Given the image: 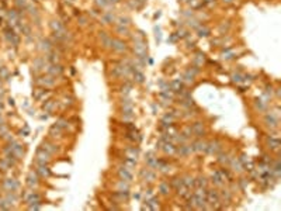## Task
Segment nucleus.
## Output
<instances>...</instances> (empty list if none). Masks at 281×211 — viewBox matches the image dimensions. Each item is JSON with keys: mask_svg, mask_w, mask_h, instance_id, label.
Returning a JSON list of instances; mask_svg holds the SVG:
<instances>
[{"mask_svg": "<svg viewBox=\"0 0 281 211\" xmlns=\"http://www.w3.org/2000/svg\"><path fill=\"white\" fill-rule=\"evenodd\" d=\"M205 200L207 203L211 205V208H221L219 204H221V198H219V193L217 190H207V196H205Z\"/></svg>", "mask_w": 281, "mask_h": 211, "instance_id": "f257e3e1", "label": "nucleus"}, {"mask_svg": "<svg viewBox=\"0 0 281 211\" xmlns=\"http://www.w3.org/2000/svg\"><path fill=\"white\" fill-rule=\"evenodd\" d=\"M221 151H222V142H221V141L214 139V141H211L209 144H207V149H205L207 154L217 155L218 152H221Z\"/></svg>", "mask_w": 281, "mask_h": 211, "instance_id": "f03ea898", "label": "nucleus"}, {"mask_svg": "<svg viewBox=\"0 0 281 211\" xmlns=\"http://www.w3.org/2000/svg\"><path fill=\"white\" fill-rule=\"evenodd\" d=\"M49 156H51V154H48L42 146L38 148V151H37V162L40 165H47L49 162Z\"/></svg>", "mask_w": 281, "mask_h": 211, "instance_id": "7ed1b4c3", "label": "nucleus"}, {"mask_svg": "<svg viewBox=\"0 0 281 211\" xmlns=\"http://www.w3.org/2000/svg\"><path fill=\"white\" fill-rule=\"evenodd\" d=\"M264 122H266V125H268L270 128H277V127H278V117H277L275 114L270 113L264 117Z\"/></svg>", "mask_w": 281, "mask_h": 211, "instance_id": "20e7f679", "label": "nucleus"}, {"mask_svg": "<svg viewBox=\"0 0 281 211\" xmlns=\"http://www.w3.org/2000/svg\"><path fill=\"white\" fill-rule=\"evenodd\" d=\"M191 130H193V134H195L198 138H202L204 135H205V130H204V124L200 121L194 122L193 125H191Z\"/></svg>", "mask_w": 281, "mask_h": 211, "instance_id": "39448f33", "label": "nucleus"}, {"mask_svg": "<svg viewBox=\"0 0 281 211\" xmlns=\"http://www.w3.org/2000/svg\"><path fill=\"white\" fill-rule=\"evenodd\" d=\"M111 48L114 49V51H117V52H124V51H127V49H128V47H127V44H125L124 41L117 40V38H112Z\"/></svg>", "mask_w": 281, "mask_h": 211, "instance_id": "423d86ee", "label": "nucleus"}, {"mask_svg": "<svg viewBox=\"0 0 281 211\" xmlns=\"http://www.w3.org/2000/svg\"><path fill=\"white\" fill-rule=\"evenodd\" d=\"M3 186H4V189H6L7 191H16L17 189L20 187V184H18V182L14 180V179H6L4 183H3Z\"/></svg>", "mask_w": 281, "mask_h": 211, "instance_id": "0eeeda50", "label": "nucleus"}, {"mask_svg": "<svg viewBox=\"0 0 281 211\" xmlns=\"http://www.w3.org/2000/svg\"><path fill=\"white\" fill-rule=\"evenodd\" d=\"M10 148H11V151L14 152L17 158L20 159V158H23V155H24V149H23V146L20 145L18 142H14V141H11V144H10Z\"/></svg>", "mask_w": 281, "mask_h": 211, "instance_id": "6e6552de", "label": "nucleus"}, {"mask_svg": "<svg viewBox=\"0 0 281 211\" xmlns=\"http://www.w3.org/2000/svg\"><path fill=\"white\" fill-rule=\"evenodd\" d=\"M48 73L51 76H59L63 73V68L59 64H51V66L48 68Z\"/></svg>", "mask_w": 281, "mask_h": 211, "instance_id": "1a4fd4ad", "label": "nucleus"}, {"mask_svg": "<svg viewBox=\"0 0 281 211\" xmlns=\"http://www.w3.org/2000/svg\"><path fill=\"white\" fill-rule=\"evenodd\" d=\"M176 152L180 156H188V155L193 152V149H191V145H184V144H181V145H179L176 148Z\"/></svg>", "mask_w": 281, "mask_h": 211, "instance_id": "9d476101", "label": "nucleus"}, {"mask_svg": "<svg viewBox=\"0 0 281 211\" xmlns=\"http://www.w3.org/2000/svg\"><path fill=\"white\" fill-rule=\"evenodd\" d=\"M191 149H193V152H205L207 142H204L202 139H198V141H195L193 145H191Z\"/></svg>", "mask_w": 281, "mask_h": 211, "instance_id": "9b49d317", "label": "nucleus"}, {"mask_svg": "<svg viewBox=\"0 0 281 211\" xmlns=\"http://www.w3.org/2000/svg\"><path fill=\"white\" fill-rule=\"evenodd\" d=\"M118 176H120L122 180H125V182H131V180H132V175H131L128 168H125V166L118 169Z\"/></svg>", "mask_w": 281, "mask_h": 211, "instance_id": "f8f14e48", "label": "nucleus"}, {"mask_svg": "<svg viewBox=\"0 0 281 211\" xmlns=\"http://www.w3.org/2000/svg\"><path fill=\"white\" fill-rule=\"evenodd\" d=\"M4 34H6V38H7L11 44H14V45H18V42H20V40H18V37H17L16 34H14V31L13 30H10V28H6L4 30Z\"/></svg>", "mask_w": 281, "mask_h": 211, "instance_id": "ddd939ff", "label": "nucleus"}, {"mask_svg": "<svg viewBox=\"0 0 281 211\" xmlns=\"http://www.w3.org/2000/svg\"><path fill=\"white\" fill-rule=\"evenodd\" d=\"M38 85H42V86H54L55 85V79L54 76H42L37 80Z\"/></svg>", "mask_w": 281, "mask_h": 211, "instance_id": "4468645a", "label": "nucleus"}, {"mask_svg": "<svg viewBox=\"0 0 281 211\" xmlns=\"http://www.w3.org/2000/svg\"><path fill=\"white\" fill-rule=\"evenodd\" d=\"M27 184H28V187H31V189L38 186V176H37V173L30 172V175H28V177H27Z\"/></svg>", "mask_w": 281, "mask_h": 211, "instance_id": "2eb2a0df", "label": "nucleus"}, {"mask_svg": "<svg viewBox=\"0 0 281 211\" xmlns=\"http://www.w3.org/2000/svg\"><path fill=\"white\" fill-rule=\"evenodd\" d=\"M100 38H101V41H103V45H104V48H111V45H112V37L107 35V33H100Z\"/></svg>", "mask_w": 281, "mask_h": 211, "instance_id": "dca6fc26", "label": "nucleus"}, {"mask_svg": "<svg viewBox=\"0 0 281 211\" xmlns=\"http://www.w3.org/2000/svg\"><path fill=\"white\" fill-rule=\"evenodd\" d=\"M211 179H212V183H214L215 186H222V184H224V180H222L221 175H219V170L212 172V175H211Z\"/></svg>", "mask_w": 281, "mask_h": 211, "instance_id": "f3484780", "label": "nucleus"}, {"mask_svg": "<svg viewBox=\"0 0 281 211\" xmlns=\"http://www.w3.org/2000/svg\"><path fill=\"white\" fill-rule=\"evenodd\" d=\"M61 132H62V128H61V127H59L56 122L54 124V125H52V127H51V128H49V135H51L52 138H55V137H59V135H61Z\"/></svg>", "mask_w": 281, "mask_h": 211, "instance_id": "a211bd4d", "label": "nucleus"}, {"mask_svg": "<svg viewBox=\"0 0 281 211\" xmlns=\"http://www.w3.org/2000/svg\"><path fill=\"white\" fill-rule=\"evenodd\" d=\"M37 175H40L42 177H47L51 175V170H49L48 166H45V165H40V168L37 169Z\"/></svg>", "mask_w": 281, "mask_h": 211, "instance_id": "6ab92c4d", "label": "nucleus"}, {"mask_svg": "<svg viewBox=\"0 0 281 211\" xmlns=\"http://www.w3.org/2000/svg\"><path fill=\"white\" fill-rule=\"evenodd\" d=\"M47 55H48L47 59H48L51 64H58V62H59V59H61V57H59V54H58V52H51V51H49V52H47Z\"/></svg>", "mask_w": 281, "mask_h": 211, "instance_id": "aec40b11", "label": "nucleus"}, {"mask_svg": "<svg viewBox=\"0 0 281 211\" xmlns=\"http://www.w3.org/2000/svg\"><path fill=\"white\" fill-rule=\"evenodd\" d=\"M162 149L165 151V154H173V152H176V146H174V144H172V142H165L163 146H162Z\"/></svg>", "mask_w": 281, "mask_h": 211, "instance_id": "412c9836", "label": "nucleus"}, {"mask_svg": "<svg viewBox=\"0 0 281 211\" xmlns=\"http://www.w3.org/2000/svg\"><path fill=\"white\" fill-rule=\"evenodd\" d=\"M135 165H137V159H135V158H132V156L124 158V166H125V168L131 169V168H134Z\"/></svg>", "mask_w": 281, "mask_h": 211, "instance_id": "4be33fe9", "label": "nucleus"}, {"mask_svg": "<svg viewBox=\"0 0 281 211\" xmlns=\"http://www.w3.org/2000/svg\"><path fill=\"white\" fill-rule=\"evenodd\" d=\"M51 27H52L54 33H62V31H65L63 25L61 24V21H58V20H54V21L51 23Z\"/></svg>", "mask_w": 281, "mask_h": 211, "instance_id": "5701e85b", "label": "nucleus"}, {"mask_svg": "<svg viewBox=\"0 0 281 211\" xmlns=\"http://www.w3.org/2000/svg\"><path fill=\"white\" fill-rule=\"evenodd\" d=\"M231 165H232V168H233V170L235 172L243 170V165H242V162L239 161V159H236V158H233L232 161H231Z\"/></svg>", "mask_w": 281, "mask_h": 211, "instance_id": "b1692460", "label": "nucleus"}, {"mask_svg": "<svg viewBox=\"0 0 281 211\" xmlns=\"http://www.w3.org/2000/svg\"><path fill=\"white\" fill-rule=\"evenodd\" d=\"M101 21H103L104 24H110V23H112V21H114V14H112L111 11L104 13V14L101 16Z\"/></svg>", "mask_w": 281, "mask_h": 211, "instance_id": "393cba45", "label": "nucleus"}, {"mask_svg": "<svg viewBox=\"0 0 281 211\" xmlns=\"http://www.w3.org/2000/svg\"><path fill=\"white\" fill-rule=\"evenodd\" d=\"M141 176H142V177H145V180H148V182H153V180H155V177H156V176H155V173H153V172H151V170H148V169H146V170H142V172H141Z\"/></svg>", "mask_w": 281, "mask_h": 211, "instance_id": "a878e982", "label": "nucleus"}, {"mask_svg": "<svg viewBox=\"0 0 281 211\" xmlns=\"http://www.w3.org/2000/svg\"><path fill=\"white\" fill-rule=\"evenodd\" d=\"M280 141L278 139H275V138H270L268 139V148L270 149H273V151H278L280 149Z\"/></svg>", "mask_w": 281, "mask_h": 211, "instance_id": "bb28decb", "label": "nucleus"}, {"mask_svg": "<svg viewBox=\"0 0 281 211\" xmlns=\"http://www.w3.org/2000/svg\"><path fill=\"white\" fill-rule=\"evenodd\" d=\"M219 198H221V200H224L225 203H229V201L232 200V194H231V191H229V190H222V191H221V194H219Z\"/></svg>", "mask_w": 281, "mask_h": 211, "instance_id": "cd10ccee", "label": "nucleus"}, {"mask_svg": "<svg viewBox=\"0 0 281 211\" xmlns=\"http://www.w3.org/2000/svg\"><path fill=\"white\" fill-rule=\"evenodd\" d=\"M41 146H42V148H44V149H45V151H47L48 154H51V155L54 154V152H56V151H58V148H56V146L54 145V144H49V142H44V144H42Z\"/></svg>", "mask_w": 281, "mask_h": 211, "instance_id": "c85d7f7f", "label": "nucleus"}, {"mask_svg": "<svg viewBox=\"0 0 281 211\" xmlns=\"http://www.w3.org/2000/svg\"><path fill=\"white\" fill-rule=\"evenodd\" d=\"M219 175H221V177H222V180H228V182H231L232 180V176H231V173L226 170L225 168H222V169H219Z\"/></svg>", "mask_w": 281, "mask_h": 211, "instance_id": "c756f323", "label": "nucleus"}, {"mask_svg": "<svg viewBox=\"0 0 281 211\" xmlns=\"http://www.w3.org/2000/svg\"><path fill=\"white\" fill-rule=\"evenodd\" d=\"M183 184L187 186L190 190H191V187L195 184V180H194V177H191V176H185V177L183 179Z\"/></svg>", "mask_w": 281, "mask_h": 211, "instance_id": "7c9ffc66", "label": "nucleus"}, {"mask_svg": "<svg viewBox=\"0 0 281 211\" xmlns=\"http://www.w3.org/2000/svg\"><path fill=\"white\" fill-rule=\"evenodd\" d=\"M195 184L197 187H202V189H207V184H208V180L204 177V176H200V177L195 180Z\"/></svg>", "mask_w": 281, "mask_h": 211, "instance_id": "2f4dec72", "label": "nucleus"}, {"mask_svg": "<svg viewBox=\"0 0 281 211\" xmlns=\"http://www.w3.org/2000/svg\"><path fill=\"white\" fill-rule=\"evenodd\" d=\"M209 28H207L205 25H200L198 27V37H208L209 35Z\"/></svg>", "mask_w": 281, "mask_h": 211, "instance_id": "473e14b6", "label": "nucleus"}, {"mask_svg": "<svg viewBox=\"0 0 281 211\" xmlns=\"http://www.w3.org/2000/svg\"><path fill=\"white\" fill-rule=\"evenodd\" d=\"M159 190H160V193L162 194H169V190H170V184H169L167 182H163V183H160V186H159Z\"/></svg>", "mask_w": 281, "mask_h": 211, "instance_id": "72a5a7b5", "label": "nucleus"}, {"mask_svg": "<svg viewBox=\"0 0 281 211\" xmlns=\"http://www.w3.org/2000/svg\"><path fill=\"white\" fill-rule=\"evenodd\" d=\"M170 87L173 89V92H179V90L183 89V85H181V80H174L170 83Z\"/></svg>", "mask_w": 281, "mask_h": 211, "instance_id": "f704fd0d", "label": "nucleus"}, {"mask_svg": "<svg viewBox=\"0 0 281 211\" xmlns=\"http://www.w3.org/2000/svg\"><path fill=\"white\" fill-rule=\"evenodd\" d=\"M134 78H135V82H137V83H144L145 82L144 73L139 72V71H135V72H134Z\"/></svg>", "mask_w": 281, "mask_h": 211, "instance_id": "c9c22d12", "label": "nucleus"}, {"mask_svg": "<svg viewBox=\"0 0 281 211\" xmlns=\"http://www.w3.org/2000/svg\"><path fill=\"white\" fill-rule=\"evenodd\" d=\"M41 45H42L41 48L44 49L45 52H49V51L52 49V44H51V41H49V40H44L42 42H41Z\"/></svg>", "mask_w": 281, "mask_h": 211, "instance_id": "e433bc0d", "label": "nucleus"}, {"mask_svg": "<svg viewBox=\"0 0 281 211\" xmlns=\"http://www.w3.org/2000/svg\"><path fill=\"white\" fill-rule=\"evenodd\" d=\"M255 104H256V108H259L260 111H263V110L267 108V101H263V100H260V99H257Z\"/></svg>", "mask_w": 281, "mask_h": 211, "instance_id": "4c0bfd02", "label": "nucleus"}, {"mask_svg": "<svg viewBox=\"0 0 281 211\" xmlns=\"http://www.w3.org/2000/svg\"><path fill=\"white\" fill-rule=\"evenodd\" d=\"M183 79H184L187 83H193V82H194V75H193V73H190L188 71H185L184 75H183Z\"/></svg>", "mask_w": 281, "mask_h": 211, "instance_id": "58836bf2", "label": "nucleus"}, {"mask_svg": "<svg viewBox=\"0 0 281 211\" xmlns=\"http://www.w3.org/2000/svg\"><path fill=\"white\" fill-rule=\"evenodd\" d=\"M117 33L121 34V35H127V37H128L129 30L127 28V27H124V25H118V27H117Z\"/></svg>", "mask_w": 281, "mask_h": 211, "instance_id": "ea45409f", "label": "nucleus"}, {"mask_svg": "<svg viewBox=\"0 0 281 211\" xmlns=\"http://www.w3.org/2000/svg\"><path fill=\"white\" fill-rule=\"evenodd\" d=\"M191 134H193V130H191V127H185L184 130H183V132H181V135H183L185 139L190 138V137H191Z\"/></svg>", "mask_w": 281, "mask_h": 211, "instance_id": "a19ab883", "label": "nucleus"}, {"mask_svg": "<svg viewBox=\"0 0 281 211\" xmlns=\"http://www.w3.org/2000/svg\"><path fill=\"white\" fill-rule=\"evenodd\" d=\"M10 169V165H8V162L6 161V159H1L0 161V170H3V172H6Z\"/></svg>", "mask_w": 281, "mask_h": 211, "instance_id": "79ce46f5", "label": "nucleus"}, {"mask_svg": "<svg viewBox=\"0 0 281 211\" xmlns=\"http://www.w3.org/2000/svg\"><path fill=\"white\" fill-rule=\"evenodd\" d=\"M128 154H131V155H132V158H135V159H137V156L139 155V148H138V146L129 148V149H128Z\"/></svg>", "mask_w": 281, "mask_h": 211, "instance_id": "37998d69", "label": "nucleus"}, {"mask_svg": "<svg viewBox=\"0 0 281 211\" xmlns=\"http://www.w3.org/2000/svg\"><path fill=\"white\" fill-rule=\"evenodd\" d=\"M180 184H183V179L181 177H174L173 180H172V186L174 187V189H177Z\"/></svg>", "mask_w": 281, "mask_h": 211, "instance_id": "c03bdc74", "label": "nucleus"}, {"mask_svg": "<svg viewBox=\"0 0 281 211\" xmlns=\"http://www.w3.org/2000/svg\"><path fill=\"white\" fill-rule=\"evenodd\" d=\"M243 80H245V79H243V76L239 75V73H235V75L232 76V82H233V83H242Z\"/></svg>", "mask_w": 281, "mask_h": 211, "instance_id": "a18cd8bd", "label": "nucleus"}, {"mask_svg": "<svg viewBox=\"0 0 281 211\" xmlns=\"http://www.w3.org/2000/svg\"><path fill=\"white\" fill-rule=\"evenodd\" d=\"M118 23H120V25H128L129 23H131V20H129L128 17L121 16V17H118Z\"/></svg>", "mask_w": 281, "mask_h": 211, "instance_id": "49530a36", "label": "nucleus"}, {"mask_svg": "<svg viewBox=\"0 0 281 211\" xmlns=\"http://www.w3.org/2000/svg\"><path fill=\"white\" fill-rule=\"evenodd\" d=\"M44 64H45V61H44V59H41V58H40V59H35V62H34V65H35L37 69H42V68L45 66Z\"/></svg>", "mask_w": 281, "mask_h": 211, "instance_id": "de8ad7c7", "label": "nucleus"}, {"mask_svg": "<svg viewBox=\"0 0 281 211\" xmlns=\"http://www.w3.org/2000/svg\"><path fill=\"white\" fill-rule=\"evenodd\" d=\"M56 124L62 128V130H65V128H68V121L65 120V118H59L58 121H56Z\"/></svg>", "mask_w": 281, "mask_h": 211, "instance_id": "09e8293b", "label": "nucleus"}, {"mask_svg": "<svg viewBox=\"0 0 281 211\" xmlns=\"http://www.w3.org/2000/svg\"><path fill=\"white\" fill-rule=\"evenodd\" d=\"M54 106H55V103H54L52 100H48L47 103H44L42 107H44V110H52V108H54Z\"/></svg>", "mask_w": 281, "mask_h": 211, "instance_id": "8fccbe9b", "label": "nucleus"}, {"mask_svg": "<svg viewBox=\"0 0 281 211\" xmlns=\"http://www.w3.org/2000/svg\"><path fill=\"white\" fill-rule=\"evenodd\" d=\"M228 156H229L228 154H221L219 155V158H218V161L222 162V163H228L229 162V158H228Z\"/></svg>", "mask_w": 281, "mask_h": 211, "instance_id": "3c124183", "label": "nucleus"}, {"mask_svg": "<svg viewBox=\"0 0 281 211\" xmlns=\"http://www.w3.org/2000/svg\"><path fill=\"white\" fill-rule=\"evenodd\" d=\"M128 183H125L122 179H121V182H118V189L120 190H128Z\"/></svg>", "mask_w": 281, "mask_h": 211, "instance_id": "603ef678", "label": "nucleus"}, {"mask_svg": "<svg viewBox=\"0 0 281 211\" xmlns=\"http://www.w3.org/2000/svg\"><path fill=\"white\" fill-rule=\"evenodd\" d=\"M96 4L98 7H105L108 4V0H96Z\"/></svg>", "mask_w": 281, "mask_h": 211, "instance_id": "864d4df0", "label": "nucleus"}, {"mask_svg": "<svg viewBox=\"0 0 281 211\" xmlns=\"http://www.w3.org/2000/svg\"><path fill=\"white\" fill-rule=\"evenodd\" d=\"M129 92H131V85H129V83H127V85L122 87V94H128Z\"/></svg>", "mask_w": 281, "mask_h": 211, "instance_id": "5fc2aeb1", "label": "nucleus"}, {"mask_svg": "<svg viewBox=\"0 0 281 211\" xmlns=\"http://www.w3.org/2000/svg\"><path fill=\"white\" fill-rule=\"evenodd\" d=\"M0 76H3V78H6V79L8 78V72L6 68H1V69H0Z\"/></svg>", "mask_w": 281, "mask_h": 211, "instance_id": "6e6d98bb", "label": "nucleus"}, {"mask_svg": "<svg viewBox=\"0 0 281 211\" xmlns=\"http://www.w3.org/2000/svg\"><path fill=\"white\" fill-rule=\"evenodd\" d=\"M239 184H241L242 189H245L246 184H248V180H246V179H241V180H239Z\"/></svg>", "mask_w": 281, "mask_h": 211, "instance_id": "4d7b16f0", "label": "nucleus"}, {"mask_svg": "<svg viewBox=\"0 0 281 211\" xmlns=\"http://www.w3.org/2000/svg\"><path fill=\"white\" fill-rule=\"evenodd\" d=\"M79 18H80V24H82V25H84L86 23H87V18H86V17H83V16H80V14H79Z\"/></svg>", "mask_w": 281, "mask_h": 211, "instance_id": "13d9d810", "label": "nucleus"}, {"mask_svg": "<svg viewBox=\"0 0 281 211\" xmlns=\"http://www.w3.org/2000/svg\"><path fill=\"white\" fill-rule=\"evenodd\" d=\"M177 38H179V37H177V34H173V35L169 38V41H170V42H176Z\"/></svg>", "mask_w": 281, "mask_h": 211, "instance_id": "bf43d9fd", "label": "nucleus"}, {"mask_svg": "<svg viewBox=\"0 0 281 211\" xmlns=\"http://www.w3.org/2000/svg\"><path fill=\"white\" fill-rule=\"evenodd\" d=\"M151 197H152V190H148L146 191V200H149Z\"/></svg>", "mask_w": 281, "mask_h": 211, "instance_id": "052dcab7", "label": "nucleus"}, {"mask_svg": "<svg viewBox=\"0 0 281 211\" xmlns=\"http://www.w3.org/2000/svg\"><path fill=\"white\" fill-rule=\"evenodd\" d=\"M8 103H10V104H11V106H13V104H14V100H13V99H8Z\"/></svg>", "mask_w": 281, "mask_h": 211, "instance_id": "680f3d73", "label": "nucleus"}, {"mask_svg": "<svg viewBox=\"0 0 281 211\" xmlns=\"http://www.w3.org/2000/svg\"><path fill=\"white\" fill-rule=\"evenodd\" d=\"M120 0H108V3H118Z\"/></svg>", "mask_w": 281, "mask_h": 211, "instance_id": "e2e57ef3", "label": "nucleus"}, {"mask_svg": "<svg viewBox=\"0 0 281 211\" xmlns=\"http://www.w3.org/2000/svg\"><path fill=\"white\" fill-rule=\"evenodd\" d=\"M224 3H233V0H222Z\"/></svg>", "mask_w": 281, "mask_h": 211, "instance_id": "0e129e2a", "label": "nucleus"}]
</instances>
